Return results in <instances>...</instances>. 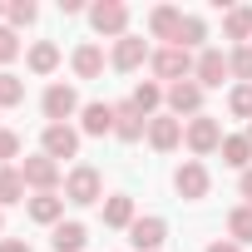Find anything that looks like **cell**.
Segmentation results:
<instances>
[{"mask_svg": "<svg viewBox=\"0 0 252 252\" xmlns=\"http://www.w3.org/2000/svg\"><path fill=\"white\" fill-rule=\"evenodd\" d=\"M227 74H232V60H227L222 50H213V45H208V50L198 55V64H193V79H198L203 89H218Z\"/></svg>", "mask_w": 252, "mask_h": 252, "instance_id": "7c38bea8", "label": "cell"}, {"mask_svg": "<svg viewBox=\"0 0 252 252\" xmlns=\"http://www.w3.org/2000/svg\"><path fill=\"white\" fill-rule=\"evenodd\" d=\"M203 94H208V89H203L198 79H183V84H168V99H163V104H168V114H173V119H183V124H188V119H198V114H203Z\"/></svg>", "mask_w": 252, "mask_h": 252, "instance_id": "ba28073f", "label": "cell"}, {"mask_svg": "<svg viewBox=\"0 0 252 252\" xmlns=\"http://www.w3.org/2000/svg\"><path fill=\"white\" fill-rule=\"evenodd\" d=\"M222 139H227V134H222V119H213V114H198V119L183 124V144H188V154H193L198 163H203L208 154H218Z\"/></svg>", "mask_w": 252, "mask_h": 252, "instance_id": "6da1fadb", "label": "cell"}, {"mask_svg": "<svg viewBox=\"0 0 252 252\" xmlns=\"http://www.w3.org/2000/svg\"><path fill=\"white\" fill-rule=\"evenodd\" d=\"M149 60H154V50H149L144 35H124V40H114V50H109V64H114L119 74H134V69H144Z\"/></svg>", "mask_w": 252, "mask_h": 252, "instance_id": "52a82bcc", "label": "cell"}, {"mask_svg": "<svg viewBox=\"0 0 252 252\" xmlns=\"http://www.w3.org/2000/svg\"><path fill=\"white\" fill-rule=\"evenodd\" d=\"M227 114L242 119V124H252V84H232L227 89Z\"/></svg>", "mask_w": 252, "mask_h": 252, "instance_id": "4316f807", "label": "cell"}, {"mask_svg": "<svg viewBox=\"0 0 252 252\" xmlns=\"http://www.w3.org/2000/svg\"><path fill=\"white\" fill-rule=\"evenodd\" d=\"M40 109H45V119H50V124H69L84 104H79L74 84H50V89H45V99H40Z\"/></svg>", "mask_w": 252, "mask_h": 252, "instance_id": "9c48e42d", "label": "cell"}, {"mask_svg": "<svg viewBox=\"0 0 252 252\" xmlns=\"http://www.w3.org/2000/svg\"><path fill=\"white\" fill-rule=\"evenodd\" d=\"M0 252H30L25 237H0Z\"/></svg>", "mask_w": 252, "mask_h": 252, "instance_id": "836d02e7", "label": "cell"}, {"mask_svg": "<svg viewBox=\"0 0 252 252\" xmlns=\"http://www.w3.org/2000/svg\"><path fill=\"white\" fill-rule=\"evenodd\" d=\"M218 154H222V163H227V168H237V173H247V168H252V139H247V134H227Z\"/></svg>", "mask_w": 252, "mask_h": 252, "instance_id": "ffe728a7", "label": "cell"}, {"mask_svg": "<svg viewBox=\"0 0 252 252\" xmlns=\"http://www.w3.org/2000/svg\"><path fill=\"white\" fill-rule=\"evenodd\" d=\"M178 144H183V119H173V114H154V119H149V149L173 154Z\"/></svg>", "mask_w": 252, "mask_h": 252, "instance_id": "4fadbf2b", "label": "cell"}, {"mask_svg": "<svg viewBox=\"0 0 252 252\" xmlns=\"http://www.w3.org/2000/svg\"><path fill=\"white\" fill-rule=\"evenodd\" d=\"M10 158H20V134L15 129H0V163L10 168Z\"/></svg>", "mask_w": 252, "mask_h": 252, "instance_id": "d6a6232c", "label": "cell"}, {"mask_svg": "<svg viewBox=\"0 0 252 252\" xmlns=\"http://www.w3.org/2000/svg\"><path fill=\"white\" fill-rule=\"evenodd\" d=\"M25 213L40 227H60L64 222V198L60 193H35V198H25Z\"/></svg>", "mask_w": 252, "mask_h": 252, "instance_id": "5bb4252c", "label": "cell"}, {"mask_svg": "<svg viewBox=\"0 0 252 252\" xmlns=\"http://www.w3.org/2000/svg\"><path fill=\"white\" fill-rule=\"evenodd\" d=\"M40 154H50L55 163H60V158H74V154H79V129H69V124H45Z\"/></svg>", "mask_w": 252, "mask_h": 252, "instance_id": "30bf717a", "label": "cell"}, {"mask_svg": "<svg viewBox=\"0 0 252 252\" xmlns=\"http://www.w3.org/2000/svg\"><path fill=\"white\" fill-rule=\"evenodd\" d=\"M208 252H242L232 237H218V242H208Z\"/></svg>", "mask_w": 252, "mask_h": 252, "instance_id": "e575fe53", "label": "cell"}, {"mask_svg": "<svg viewBox=\"0 0 252 252\" xmlns=\"http://www.w3.org/2000/svg\"><path fill=\"white\" fill-rule=\"evenodd\" d=\"M50 242H55V252H84V242H89V227H84V222H60Z\"/></svg>", "mask_w": 252, "mask_h": 252, "instance_id": "d4e9b609", "label": "cell"}, {"mask_svg": "<svg viewBox=\"0 0 252 252\" xmlns=\"http://www.w3.org/2000/svg\"><path fill=\"white\" fill-rule=\"evenodd\" d=\"M222 35L237 45H252V5H227L222 15Z\"/></svg>", "mask_w": 252, "mask_h": 252, "instance_id": "44dd1931", "label": "cell"}, {"mask_svg": "<svg viewBox=\"0 0 252 252\" xmlns=\"http://www.w3.org/2000/svg\"><path fill=\"white\" fill-rule=\"evenodd\" d=\"M114 139L119 144H139V139H149V119L124 99V104H114Z\"/></svg>", "mask_w": 252, "mask_h": 252, "instance_id": "8fae6325", "label": "cell"}, {"mask_svg": "<svg viewBox=\"0 0 252 252\" xmlns=\"http://www.w3.org/2000/svg\"><path fill=\"white\" fill-rule=\"evenodd\" d=\"M134 222H139V213H134V198H129V193L104 198V227H124V232H129Z\"/></svg>", "mask_w": 252, "mask_h": 252, "instance_id": "d6986e66", "label": "cell"}, {"mask_svg": "<svg viewBox=\"0 0 252 252\" xmlns=\"http://www.w3.org/2000/svg\"><path fill=\"white\" fill-rule=\"evenodd\" d=\"M10 203H25V178L20 168H0V208H10Z\"/></svg>", "mask_w": 252, "mask_h": 252, "instance_id": "484cf974", "label": "cell"}, {"mask_svg": "<svg viewBox=\"0 0 252 252\" xmlns=\"http://www.w3.org/2000/svg\"><path fill=\"white\" fill-rule=\"evenodd\" d=\"M20 99H25V79L10 74V69H0V109H15Z\"/></svg>", "mask_w": 252, "mask_h": 252, "instance_id": "f1b7e54d", "label": "cell"}, {"mask_svg": "<svg viewBox=\"0 0 252 252\" xmlns=\"http://www.w3.org/2000/svg\"><path fill=\"white\" fill-rule=\"evenodd\" d=\"M69 69H74L79 79H99V74H104V50H99L94 40L74 45V55H69Z\"/></svg>", "mask_w": 252, "mask_h": 252, "instance_id": "ac0fdd59", "label": "cell"}, {"mask_svg": "<svg viewBox=\"0 0 252 252\" xmlns=\"http://www.w3.org/2000/svg\"><path fill=\"white\" fill-rule=\"evenodd\" d=\"M237 193H242V198H247V208H252V168L237 178Z\"/></svg>", "mask_w": 252, "mask_h": 252, "instance_id": "d590c367", "label": "cell"}, {"mask_svg": "<svg viewBox=\"0 0 252 252\" xmlns=\"http://www.w3.org/2000/svg\"><path fill=\"white\" fill-rule=\"evenodd\" d=\"M64 203H74V208L104 203V178H99V168H89V163H74V168L64 173Z\"/></svg>", "mask_w": 252, "mask_h": 252, "instance_id": "3957f363", "label": "cell"}, {"mask_svg": "<svg viewBox=\"0 0 252 252\" xmlns=\"http://www.w3.org/2000/svg\"><path fill=\"white\" fill-rule=\"evenodd\" d=\"M0 237H5V208H0Z\"/></svg>", "mask_w": 252, "mask_h": 252, "instance_id": "8d00e7d4", "label": "cell"}, {"mask_svg": "<svg viewBox=\"0 0 252 252\" xmlns=\"http://www.w3.org/2000/svg\"><path fill=\"white\" fill-rule=\"evenodd\" d=\"M247 139H252V124H247Z\"/></svg>", "mask_w": 252, "mask_h": 252, "instance_id": "74e56055", "label": "cell"}, {"mask_svg": "<svg viewBox=\"0 0 252 252\" xmlns=\"http://www.w3.org/2000/svg\"><path fill=\"white\" fill-rule=\"evenodd\" d=\"M173 193H178V198H188V203H203V198L213 193V173H208V163L183 158V163L173 168Z\"/></svg>", "mask_w": 252, "mask_h": 252, "instance_id": "277c9868", "label": "cell"}, {"mask_svg": "<svg viewBox=\"0 0 252 252\" xmlns=\"http://www.w3.org/2000/svg\"><path fill=\"white\" fill-rule=\"evenodd\" d=\"M0 15H5V5H0Z\"/></svg>", "mask_w": 252, "mask_h": 252, "instance_id": "f35d334b", "label": "cell"}, {"mask_svg": "<svg viewBox=\"0 0 252 252\" xmlns=\"http://www.w3.org/2000/svg\"><path fill=\"white\" fill-rule=\"evenodd\" d=\"M163 237H168V222H163V218H139V222L129 227L134 252H158V247H163Z\"/></svg>", "mask_w": 252, "mask_h": 252, "instance_id": "9a60e30c", "label": "cell"}, {"mask_svg": "<svg viewBox=\"0 0 252 252\" xmlns=\"http://www.w3.org/2000/svg\"><path fill=\"white\" fill-rule=\"evenodd\" d=\"M79 134H89V139H104V134H114V104H84L79 109Z\"/></svg>", "mask_w": 252, "mask_h": 252, "instance_id": "2e32d148", "label": "cell"}, {"mask_svg": "<svg viewBox=\"0 0 252 252\" xmlns=\"http://www.w3.org/2000/svg\"><path fill=\"white\" fill-rule=\"evenodd\" d=\"M227 60H232V79L237 84H252V45H237Z\"/></svg>", "mask_w": 252, "mask_h": 252, "instance_id": "4dcf8cb0", "label": "cell"}, {"mask_svg": "<svg viewBox=\"0 0 252 252\" xmlns=\"http://www.w3.org/2000/svg\"><path fill=\"white\" fill-rule=\"evenodd\" d=\"M5 15H10V30H25V25H35L40 5H35V0H10V5H5Z\"/></svg>", "mask_w": 252, "mask_h": 252, "instance_id": "f546056e", "label": "cell"}, {"mask_svg": "<svg viewBox=\"0 0 252 252\" xmlns=\"http://www.w3.org/2000/svg\"><path fill=\"white\" fill-rule=\"evenodd\" d=\"M178 50H208V20L203 15H183V25H178V40H173Z\"/></svg>", "mask_w": 252, "mask_h": 252, "instance_id": "7402d4cb", "label": "cell"}, {"mask_svg": "<svg viewBox=\"0 0 252 252\" xmlns=\"http://www.w3.org/2000/svg\"><path fill=\"white\" fill-rule=\"evenodd\" d=\"M227 237H232L237 247H242V242H252V208H247V203L227 213Z\"/></svg>", "mask_w": 252, "mask_h": 252, "instance_id": "83f0119b", "label": "cell"}, {"mask_svg": "<svg viewBox=\"0 0 252 252\" xmlns=\"http://www.w3.org/2000/svg\"><path fill=\"white\" fill-rule=\"evenodd\" d=\"M15 168H20L25 188H35V193H55V188L64 183V173H60V163H55L50 154H30V158H20Z\"/></svg>", "mask_w": 252, "mask_h": 252, "instance_id": "5b68a950", "label": "cell"}, {"mask_svg": "<svg viewBox=\"0 0 252 252\" xmlns=\"http://www.w3.org/2000/svg\"><path fill=\"white\" fill-rule=\"evenodd\" d=\"M15 55H20V35H15L10 25H0V64H10Z\"/></svg>", "mask_w": 252, "mask_h": 252, "instance_id": "1f68e13d", "label": "cell"}, {"mask_svg": "<svg viewBox=\"0 0 252 252\" xmlns=\"http://www.w3.org/2000/svg\"><path fill=\"white\" fill-rule=\"evenodd\" d=\"M25 64H30V74H55L60 69V45L55 40H35L30 55H25Z\"/></svg>", "mask_w": 252, "mask_h": 252, "instance_id": "603a6c76", "label": "cell"}, {"mask_svg": "<svg viewBox=\"0 0 252 252\" xmlns=\"http://www.w3.org/2000/svg\"><path fill=\"white\" fill-rule=\"evenodd\" d=\"M89 25L109 40H124L129 35V5L124 0H99V5H89Z\"/></svg>", "mask_w": 252, "mask_h": 252, "instance_id": "8992f818", "label": "cell"}, {"mask_svg": "<svg viewBox=\"0 0 252 252\" xmlns=\"http://www.w3.org/2000/svg\"><path fill=\"white\" fill-rule=\"evenodd\" d=\"M163 99H168V89H163V84H158V79H144V84H139V89H134V94H129V104H134V109H139V114H144V119H154V114H158V104H163Z\"/></svg>", "mask_w": 252, "mask_h": 252, "instance_id": "cb8c5ba5", "label": "cell"}, {"mask_svg": "<svg viewBox=\"0 0 252 252\" xmlns=\"http://www.w3.org/2000/svg\"><path fill=\"white\" fill-rule=\"evenodd\" d=\"M193 64H198V55H193V50H178V45H163V50H154V60H149V69H154L158 84H183V79H193Z\"/></svg>", "mask_w": 252, "mask_h": 252, "instance_id": "7a4b0ae2", "label": "cell"}, {"mask_svg": "<svg viewBox=\"0 0 252 252\" xmlns=\"http://www.w3.org/2000/svg\"><path fill=\"white\" fill-rule=\"evenodd\" d=\"M178 25H183V10H178V5H154V10H149V35H154V40L173 45V40H178Z\"/></svg>", "mask_w": 252, "mask_h": 252, "instance_id": "e0dca14e", "label": "cell"}]
</instances>
